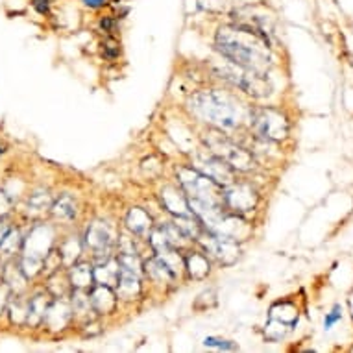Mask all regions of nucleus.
I'll return each instance as SVG.
<instances>
[{"mask_svg": "<svg viewBox=\"0 0 353 353\" xmlns=\"http://www.w3.org/2000/svg\"><path fill=\"white\" fill-rule=\"evenodd\" d=\"M214 48L226 61L257 74H267L272 67L270 37L241 24L220 26L214 35Z\"/></svg>", "mask_w": 353, "mask_h": 353, "instance_id": "obj_1", "label": "nucleus"}, {"mask_svg": "<svg viewBox=\"0 0 353 353\" xmlns=\"http://www.w3.org/2000/svg\"><path fill=\"white\" fill-rule=\"evenodd\" d=\"M187 110L196 121L216 130H239L248 121L250 108L228 91L202 89L187 100Z\"/></svg>", "mask_w": 353, "mask_h": 353, "instance_id": "obj_2", "label": "nucleus"}, {"mask_svg": "<svg viewBox=\"0 0 353 353\" xmlns=\"http://www.w3.org/2000/svg\"><path fill=\"white\" fill-rule=\"evenodd\" d=\"M248 124L252 134L267 143H279L289 135V121L276 108H250Z\"/></svg>", "mask_w": 353, "mask_h": 353, "instance_id": "obj_3", "label": "nucleus"}, {"mask_svg": "<svg viewBox=\"0 0 353 353\" xmlns=\"http://www.w3.org/2000/svg\"><path fill=\"white\" fill-rule=\"evenodd\" d=\"M205 145H208L209 152H213L214 156L222 157L224 161L230 163L232 168H235L237 172H248L254 168V154L248 148L237 145L228 135L222 134V130L211 128L209 135L205 137Z\"/></svg>", "mask_w": 353, "mask_h": 353, "instance_id": "obj_4", "label": "nucleus"}, {"mask_svg": "<svg viewBox=\"0 0 353 353\" xmlns=\"http://www.w3.org/2000/svg\"><path fill=\"white\" fill-rule=\"evenodd\" d=\"M214 72L219 74V78H222L224 81H228L230 85L237 87L243 93L250 94V97H255V99H263V97H268L270 94V83L267 81V74H257V72H252V70H246L243 67H237L228 61V65H222V67H216Z\"/></svg>", "mask_w": 353, "mask_h": 353, "instance_id": "obj_5", "label": "nucleus"}, {"mask_svg": "<svg viewBox=\"0 0 353 353\" xmlns=\"http://www.w3.org/2000/svg\"><path fill=\"white\" fill-rule=\"evenodd\" d=\"M117 232L115 228L108 224L105 220H94L87 226L85 233H83V250L91 252L93 257V265L104 263V261L113 257V248L117 243Z\"/></svg>", "mask_w": 353, "mask_h": 353, "instance_id": "obj_6", "label": "nucleus"}, {"mask_svg": "<svg viewBox=\"0 0 353 353\" xmlns=\"http://www.w3.org/2000/svg\"><path fill=\"white\" fill-rule=\"evenodd\" d=\"M259 205V194L246 181H233L224 187V208L241 216H248Z\"/></svg>", "mask_w": 353, "mask_h": 353, "instance_id": "obj_7", "label": "nucleus"}, {"mask_svg": "<svg viewBox=\"0 0 353 353\" xmlns=\"http://www.w3.org/2000/svg\"><path fill=\"white\" fill-rule=\"evenodd\" d=\"M192 167L200 170L202 174H205L213 181H216L220 187H228L230 183L237 180V170L232 168V165L224 161L222 157L214 156L213 152L198 156L194 163H192Z\"/></svg>", "mask_w": 353, "mask_h": 353, "instance_id": "obj_8", "label": "nucleus"}, {"mask_svg": "<svg viewBox=\"0 0 353 353\" xmlns=\"http://www.w3.org/2000/svg\"><path fill=\"white\" fill-rule=\"evenodd\" d=\"M202 250L208 255H211L213 259H216L220 265H233L235 261L241 257V248H239L237 241H230V239L216 237L213 233H208L203 230V233L196 241Z\"/></svg>", "mask_w": 353, "mask_h": 353, "instance_id": "obj_9", "label": "nucleus"}, {"mask_svg": "<svg viewBox=\"0 0 353 353\" xmlns=\"http://www.w3.org/2000/svg\"><path fill=\"white\" fill-rule=\"evenodd\" d=\"M54 239H56V232H54L52 226H48V224L35 226L24 243L23 257L43 263L48 252L54 248Z\"/></svg>", "mask_w": 353, "mask_h": 353, "instance_id": "obj_10", "label": "nucleus"}, {"mask_svg": "<svg viewBox=\"0 0 353 353\" xmlns=\"http://www.w3.org/2000/svg\"><path fill=\"white\" fill-rule=\"evenodd\" d=\"M143 276L145 272L134 270V268L121 267L119 265V279H117L115 292L119 300L134 301L143 292Z\"/></svg>", "mask_w": 353, "mask_h": 353, "instance_id": "obj_11", "label": "nucleus"}, {"mask_svg": "<svg viewBox=\"0 0 353 353\" xmlns=\"http://www.w3.org/2000/svg\"><path fill=\"white\" fill-rule=\"evenodd\" d=\"M89 298H91V307H93V313L102 319V316H110V314L117 313L119 309V296H117L113 287L108 285H97L94 283L89 290Z\"/></svg>", "mask_w": 353, "mask_h": 353, "instance_id": "obj_12", "label": "nucleus"}, {"mask_svg": "<svg viewBox=\"0 0 353 353\" xmlns=\"http://www.w3.org/2000/svg\"><path fill=\"white\" fill-rule=\"evenodd\" d=\"M72 320H74V314H72L69 298H54L47 314H45L43 324L50 331H63L72 324Z\"/></svg>", "mask_w": 353, "mask_h": 353, "instance_id": "obj_13", "label": "nucleus"}, {"mask_svg": "<svg viewBox=\"0 0 353 353\" xmlns=\"http://www.w3.org/2000/svg\"><path fill=\"white\" fill-rule=\"evenodd\" d=\"M159 200L165 211L172 214V216H185V214H192L191 205H189V198L181 187L178 185H165L159 192Z\"/></svg>", "mask_w": 353, "mask_h": 353, "instance_id": "obj_14", "label": "nucleus"}, {"mask_svg": "<svg viewBox=\"0 0 353 353\" xmlns=\"http://www.w3.org/2000/svg\"><path fill=\"white\" fill-rule=\"evenodd\" d=\"M124 226L130 233H134L135 237L148 239L150 232L154 230V219L152 214L143 208H132L126 213Z\"/></svg>", "mask_w": 353, "mask_h": 353, "instance_id": "obj_15", "label": "nucleus"}, {"mask_svg": "<svg viewBox=\"0 0 353 353\" xmlns=\"http://www.w3.org/2000/svg\"><path fill=\"white\" fill-rule=\"evenodd\" d=\"M70 287L76 290H91L94 285V265L93 261H76L67 270Z\"/></svg>", "mask_w": 353, "mask_h": 353, "instance_id": "obj_16", "label": "nucleus"}, {"mask_svg": "<svg viewBox=\"0 0 353 353\" xmlns=\"http://www.w3.org/2000/svg\"><path fill=\"white\" fill-rule=\"evenodd\" d=\"M183 263H185V272L189 274V278L202 281L211 274V261L209 255L203 250H191L183 255Z\"/></svg>", "mask_w": 353, "mask_h": 353, "instance_id": "obj_17", "label": "nucleus"}, {"mask_svg": "<svg viewBox=\"0 0 353 353\" xmlns=\"http://www.w3.org/2000/svg\"><path fill=\"white\" fill-rule=\"evenodd\" d=\"M78 213H80L78 202L70 194L59 196L50 205V214H52L56 222H61V224H72V222H76Z\"/></svg>", "mask_w": 353, "mask_h": 353, "instance_id": "obj_18", "label": "nucleus"}, {"mask_svg": "<svg viewBox=\"0 0 353 353\" xmlns=\"http://www.w3.org/2000/svg\"><path fill=\"white\" fill-rule=\"evenodd\" d=\"M143 267H145V276L150 279L152 283L156 285H172L176 283V276L167 268V265L163 263L159 257L152 255L148 261H143Z\"/></svg>", "mask_w": 353, "mask_h": 353, "instance_id": "obj_19", "label": "nucleus"}, {"mask_svg": "<svg viewBox=\"0 0 353 353\" xmlns=\"http://www.w3.org/2000/svg\"><path fill=\"white\" fill-rule=\"evenodd\" d=\"M52 300H50V292L48 294H35L28 300V316L26 322L30 325H41L45 320L48 307H50Z\"/></svg>", "mask_w": 353, "mask_h": 353, "instance_id": "obj_20", "label": "nucleus"}, {"mask_svg": "<svg viewBox=\"0 0 353 353\" xmlns=\"http://www.w3.org/2000/svg\"><path fill=\"white\" fill-rule=\"evenodd\" d=\"M117 279H119V261L117 257L104 261L94 265V283L97 285H108L115 289Z\"/></svg>", "mask_w": 353, "mask_h": 353, "instance_id": "obj_21", "label": "nucleus"}, {"mask_svg": "<svg viewBox=\"0 0 353 353\" xmlns=\"http://www.w3.org/2000/svg\"><path fill=\"white\" fill-rule=\"evenodd\" d=\"M268 319H274L285 324L289 330H292L298 322V307L290 301H276L272 307H270V313H268Z\"/></svg>", "mask_w": 353, "mask_h": 353, "instance_id": "obj_22", "label": "nucleus"}, {"mask_svg": "<svg viewBox=\"0 0 353 353\" xmlns=\"http://www.w3.org/2000/svg\"><path fill=\"white\" fill-rule=\"evenodd\" d=\"M58 250L63 259V267L69 268L76 261H80L81 254H83V241L76 235H69L61 241V244H58Z\"/></svg>", "mask_w": 353, "mask_h": 353, "instance_id": "obj_23", "label": "nucleus"}, {"mask_svg": "<svg viewBox=\"0 0 353 353\" xmlns=\"http://www.w3.org/2000/svg\"><path fill=\"white\" fill-rule=\"evenodd\" d=\"M21 246H23V237H21V233L15 232V230H10L6 237L2 239V243H0V255H4V257H13V255L21 250Z\"/></svg>", "mask_w": 353, "mask_h": 353, "instance_id": "obj_24", "label": "nucleus"}, {"mask_svg": "<svg viewBox=\"0 0 353 353\" xmlns=\"http://www.w3.org/2000/svg\"><path fill=\"white\" fill-rule=\"evenodd\" d=\"M52 196L48 194L47 191H39L30 194L28 198V208L32 211H37V213H43V211H50V205H52Z\"/></svg>", "mask_w": 353, "mask_h": 353, "instance_id": "obj_25", "label": "nucleus"}, {"mask_svg": "<svg viewBox=\"0 0 353 353\" xmlns=\"http://www.w3.org/2000/svg\"><path fill=\"white\" fill-rule=\"evenodd\" d=\"M287 331H289L287 325L278 322V320L268 319V324L265 325V339H267L268 342H278L287 335Z\"/></svg>", "mask_w": 353, "mask_h": 353, "instance_id": "obj_26", "label": "nucleus"}, {"mask_svg": "<svg viewBox=\"0 0 353 353\" xmlns=\"http://www.w3.org/2000/svg\"><path fill=\"white\" fill-rule=\"evenodd\" d=\"M203 346L214 347V350H222V352H233V350H239L237 342L226 341V339H219V336H205V339H203Z\"/></svg>", "mask_w": 353, "mask_h": 353, "instance_id": "obj_27", "label": "nucleus"}, {"mask_svg": "<svg viewBox=\"0 0 353 353\" xmlns=\"http://www.w3.org/2000/svg\"><path fill=\"white\" fill-rule=\"evenodd\" d=\"M119 56H121V45H119V41L115 37H108L102 43V58L108 59V61H115Z\"/></svg>", "mask_w": 353, "mask_h": 353, "instance_id": "obj_28", "label": "nucleus"}, {"mask_svg": "<svg viewBox=\"0 0 353 353\" xmlns=\"http://www.w3.org/2000/svg\"><path fill=\"white\" fill-rule=\"evenodd\" d=\"M200 8L211 13H222L228 10V0H198Z\"/></svg>", "mask_w": 353, "mask_h": 353, "instance_id": "obj_29", "label": "nucleus"}, {"mask_svg": "<svg viewBox=\"0 0 353 353\" xmlns=\"http://www.w3.org/2000/svg\"><path fill=\"white\" fill-rule=\"evenodd\" d=\"M341 319H342V307L335 305V307H333V311H331V313L325 314L324 327H325V330H331V327H333V325H335Z\"/></svg>", "mask_w": 353, "mask_h": 353, "instance_id": "obj_30", "label": "nucleus"}, {"mask_svg": "<svg viewBox=\"0 0 353 353\" xmlns=\"http://www.w3.org/2000/svg\"><path fill=\"white\" fill-rule=\"evenodd\" d=\"M13 200L8 196L6 192L0 191V216H4L6 213H10V209H12Z\"/></svg>", "mask_w": 353, "mask_h": 353, "instance_id": "obj_31", "label": "nucleus"}, {"mask_svg": "<svg viewBox=\"0 0 353 353\" xmlns=\"http://www.w3.org/2000/svg\"><path fill=\"white\" fill-rule=\"evenodd\" d=\"M100 28L104 30V34H108V35L115 34L117 21L113 17H104L102 21H100Z\"/></svg>", "mask_w": 353, "mask_h": 353, "instance_id": "obj_32", "label": "nucleus"}, {"mask_svg": "<svg viewBox=\"0 0 353 353\" xmlns=\"http://www.w3.org/2000/svg\"><path fill=\"white\" fill-rule=\"evenodd\" d=\"M34 8L41 15H45L50 10V0H34Z\"/></svg>", "mask_w": 353, "mask_h": 353, "instance_id": "obj_33", "label": "nucleus"}, {"mask_svg": "<svg viewBox=\"0 0 353 353\" xmlns=\"http://www.w3.org/2000/svg\"><path fill=\"white\" fill-rule=\"evenodd\" d=\"M8 294H10V292H8L6 287H4V285H0V313H2V311H4V307H6Z\"/></svg>", "mask_w": 353, "mask_h": 353, "instance_id": "obj_34", "label": "nucleus"}, {"mask_svg": "<svg viewBox=\"0 0 353 353\" xmlns=\"http://www.w3.org/2000/svg\"><path fill=\"white\" fill-rule=\"evenodd\" d=\"M87 8H102L104 4H108V0H81Z\"/></svg>", "mask_w": 353, "mask_h": 353, "instance_id": "obj_35", "label": "nucleus"}, {"mask_svg": "<svg viewBox=\"0 0 353 353\" xmlns=\"http://www.w3.org/2000/svg\"><path fill=\"white\" fill-rule=\"evenodd\" d=\"M8 232H10V226H8L4 220H0V243H2V239L6 237Z\"/></svg>", "mask_w": 353, "mask_h": 353, "instance_id": "obj_36", "label": "nucleus"}, {"mask_svg": "<svg viewBox=\"0 0 353 353\" xmlns=\"http://www.w3.org/2000/svg\"><path fill=\"white\" fill-rule=\"evenodd\" d=\"M2 154H4V146H0V156H2Z\"/></svg>", "mask_w": 353, "mask_h": 353, "instance_id": "obj_37", "label": "nucleus"}]
</instances>
